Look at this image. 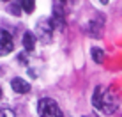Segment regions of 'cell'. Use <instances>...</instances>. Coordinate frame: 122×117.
Returning a JSON list of instances; mask_svg holds the SVG:
<instances>
[{
  "label": "cell",
  "mask_w": 122,
  "mask_h": 117,
  "mask_svg": "<svg viewBox=\"0 0 122 117\" xmlns=\"http://www.w3.org/2000/svg\"><path fill=\"white\" fill-rule=\"evenodd\" d=\"M20 4H21V9H23L25 12H28V14L36 9V0H21Z\"/></svg>",
  "instance_id": "52a82bcc"
},
{
  "label": "cell",
  "mask_w": 122,
  "mask_h": 117,
  "mask_svg": "<svg viewBox=\"0 0 122 117\" xmlns=\"http://www.w3.org/2000/svg\"><path fill=\"white\" fill-rule=\"evenodd\" d=\"M7 11H9L11 14H14V16H20L23 9H21V4H12V5H9V9H7Z\"/></svg>",
  "instance_id": "9c48e42d"
},
{
  "label": "cell",
  "mask_w": 122,
  "mask_h": 117,
  "mask_svg": "<svg viewBox=\"0 0 122 117\" xmlns=\"http://www.w3.org/2000/svg\"><path fill=\"white\" fill-rule=\"evenodd\" d=\"M0 98H2V87H0Z\"/></svg>",
  "instance_id": "7c38bea8"
},
{
  "label": "cell",
  "mask_w": 122,
  "mask_h": 117,
  "mask_svg": "<svg viewBox=\"0 0 122 117\" xmlns=\"http://www.w3.org/2000/svg\"><path fill=\"white\" fill-rule=\"evenodd\" d=\"M4 2H9V0H4Z\"/></svg>",
  "instance_id": "4fadbf2b"
},
{
  "label": "cell",
  "mask_w": 122,
  "mask_h": 117,
  "mask_svg": "<svg viewBox=\"0 0 122 117\" xmlns=\"http://www.w3.org/2000/svg\"><path fill=\"white\" fill-rule=\"evenodd\" d=\"M37 114H39V117H64L60 106L51 98L39 99V103H37Z\"/></svg>",
  "instance_id": "7a4b0ae2"
},
{
  "label": "cell",
  "mask_w": 122,
  "mask_h": 117,
  "mask_svg": "<svg viewBox=\"0 0 122 117\" xmlns=\"http://www.w3.org/2000/svg\"><path fill=\"white\" fill-rule=\"evenodd\" d=\"M92 105L97 108L101 114L112 115L117 110V98L108 87L97 85L94 89V94H92Z\"/></svg>",
  "instance_id": "6da1fadb"
},
{
  "label": "cell",
  "mask_w": 122,
  "mask_h": 117,
  "mask_svg": "<svg viewBox=\"0 0 122 117\" xmlns=\"http://www.w3.org/2000/svg\"><path fill=\"white\" fill-rule=\"evenodd\" d=\"M11 87H12V90L18 92V94H27L28 90H30V83L27 80H23V78H12Z\"/></svg>",
  "instance_id": "5b68a950"
},
{
  "label": "cell",
  "mask_w": 122,
  "mask_h": 117,
  "mask_svg": "<svg viewBox=\"0 0 122 117\" xmlns=\"http://www.w3.org/2000/svg\"><path fill=\"white\" fill-rule=\"evenodd\" d=\"M14 48V43H12V36L7 30L0 28V55H9Z\"/></svg>",
  "instance_id": "277c9868"
},
{
  "label": "cell",
  "mask_w": 122,
  "mask_h": 117,
  "mask_svg": "<svg viewBox=\"0 0 122 117\" xmlns=\"http://www.w3.org/2000/svg\"><path fill=\"white\" fill-rule=\"evenodd\" d=\"M0 117H16V115L12 114V110H9V108H0Z\"/></svg>",
  "instance_id": "30bf717a"
},
{
  "label": "cell",
  "mask_w": 122,
  "mask_h": 117,
  "mask_svg": "<svg viewBox=\"0 0 122 117\" xmlns=\"http://www.w3.org/2000/svg\"><path fill=\"white\" fill-rule=\"evenodd\" d=\"M99 2H101V4H108V0H99Z\"/></svg>",
  "instance_id": "8fae6325"
},
{
  "label": "cell",
  "mask_w": 122,
  "mask_h": 117,
  "mask_svg": "<svg viewBox=\"0 0 122 117\" xmlns=\"http://www.w3.org/2000/svg\"><path fill=\"white\" fill-rule=\"evenodd\" d=\"M92 58H94V62L101 64V62L104 60V52L101 48H92Z\"/></svg>",
  "instance_id": "ba28073f"
},
{
  "label": "cell",
  "mask_w": 122,
  "mask_h": 117,
  "mask_svg": "<svg viewBox=\"0 0 122 117\" xmlns=\"http://www.w3.org/2000/svg\"><path fill=\"white\" fill-rule=\"evenodd\" d=\"M23 46H25V50H28V52L34 50V46H36V36H34L32 32H25L23 34Z\"/></svg>",
  "instance_id": "8992f818"
},
{
  "label": "cell",
  "mask_w": 122,
  "mask_h": 117,
  "mask_svg": "<svg viewBox=\"0 0 122 117\" xmlns=\"http://www.w3.org/2000/svg\"><path fill=\"white\" fill-rule=\"evenodd\" d=\"M55 28L53 25V20H39L37 21V36L44 41H50L51 39V32Z\"/></svg>",
  "instance_id": "3957f363"
}]
</instances>
